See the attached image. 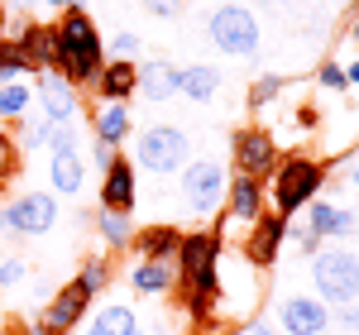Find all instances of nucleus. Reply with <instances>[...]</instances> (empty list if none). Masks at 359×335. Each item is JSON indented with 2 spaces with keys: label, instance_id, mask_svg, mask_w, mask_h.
<instances>
[{
  "label": "nucleus",
  "instance_id": "nucleus-42",
  "mask_svg": "<svg viewBox=\"0 0 359 335\" xmlns=\"http://www.w3.org/2000/svg\"><path fill=\"white\" fill-rule=\"evenodd\" d=\"M292 120H297V130H316V120H321V115H316V106H302Z\"/></svg>",
  "mask_w": 359,
  "mask_h": 335
},
{
  "label": "nucleus",
  "instance_id": "nucleus-14",
  "mask_svg": "<svg viewBox=\"0 0 359 335\" xmlns=\"http://www.w3.org/2000/svg\"><path fill=\"white\" fill-rule=\"evenodd\" d=\"M135 206H139V168L120 153V158L101 172V211L135 216Z\"/></svg>",
  "mask_w": 359,
  "mask_h": 335
},
{
  "label": "nucleus",
  "instance_id": "nucleus-48",
  "mask_svg": "<svg viewBox=\"0 0 359 335\" xmlns=\"http://www.w3.org/2000/svg\"><path fill=\"white\" fill-rule=\"evenodd\" d=\"M350 39H355V43H359V20H355V25H350Z\"/></svg>",
  "mask_w": 359,
  "mask_h": 335
},
{
  "label": "nucleus",
  "instance_id": "nucleus-45",
  "mask_svg": "<svg viewBox=\"0 0 359 335\" xmlns=\"http://www.w3.org/2000/svg\"><path fill=\"white\" fill-rule=\"evenodd\" d=\"M345 77H350V86H359V62H350V67H345Z\"/></svg>",
  "mask_w": 359,
  "mask_h": 335
},
{
  "label": "nucleus",
  "instance_id": "nucleus-49",
  "mask_svg": "<svg viewBox=\"0 0 359 335\" xmlns=\"http://www.w3.org/2000/svg\"><path fill=\"white\" fill-rule=\"evenodd\" d=\"M259 5H278V0H259Z\"/></svg>",
  "mask_w": 359,
  "mask_h": 335
},
{
  "label": "nucleus",
  "instance_id": "nucleus-26",
  "mask_svg": "<svg viewBox=\"0 0 359 335\" xmlns=\"http://www.w3.org/2000/svg\"><path fill=\"white\" fill-rule=\"evenodd\" d=\"M25 115H34V86L29 82H0V130H15Z\"/></svg>",
  "mask_w": 359,
  "mask_h": 335
},
{
  "label": "nucleus",
  "instance_id": "nucleus-9",
  "mask_svg": "<svg viewBox=\"0 0 359 335\" xmlns=\"http://www.w3.org/2000/svg\"><path fill=\"white\" fill-rule=\"evenodd\" d=\"M230 163H235L240 177L269 182V177H273V168L283 163L273 130H264V125H240V130L230 135Z\"/></svg>",
  "mask_w": 359,
  "mask_h": 335
},
{
  "label": "nucleus",
  "instance_id": "nucleus-13",
  "mask_svg": "<svg viewBox=\"0 0 359 335\" xmlns=\"http://www.w3.org/2000/svg\"><path fill=\"white\" fill-rule=\"evenodd\" d=\"M287 235H292V225L283 221V216H273V211H264L245 235V264L249 268H273L283 245H287Z\"/></svg>",
  "mask_w": 359,
  "mask_h": 335
},
{
  "label": "nucleus",
  "instance_id": "nucleus-4",
  "mask_svg": "<svg viewBox=\"0 0 359 335\" xmlns=\"http://www.w3.org/2000/svg\"><path fill=\"white\" fill-rule=\"evenodd\" d=\"M225 187H230V168L221 158H192L177 172V196L187 206V216H196V221L225 211Z\"/></svg>",
  "mask_w": 359,
  "mask_h": 335
},
{
  "label": "nucleus",
  "instance_id": "nucleus-51",
  "mask_svg": "<svg viewBox=\"0 0 359 335\" xmlns=\"http://www.w3.org/2000/svg\"><path fill=\"white\" fill-rule=\"evenodd\" d=\"M43 335H48V331H43Z\"/></svg>",
  "mask_w": 359,
  "mask_h": 335
},
{
  "label": "nucleus",
  "instance_id": "nucleus-28",
  "mask_svg": "<svg viewBox=\"0 0 359 335\" xmlns=\"http://www.w3.org/2000/svg\"><path fill=\"white\" fill-rule=\"evenodd\" d=\"M77 282H82L91 297H101V292L111 287V259H101V254H86V259H82V273H77Z\"/></svg>",
  "mask_w": 359,
  "mask_h": 335
},
{
  "label": "nucleus",
  "instance_id": "nucleus-37",
  "mask_svg": "<svg viewBox=\"0 0 359 335\" xmlns=\"http://www.w3.org/2000/svg\"><path fill=\"white\" fill-rule=\"evenodd\" d=\"M111 48H115V57H130V62H135V53H139V34H135V29H120V34L111 39Z\"/></svg>",
  "mask_w": 359,
  "mask_h": 335
},
{
  "label": "nucleus",
  "instance_id": "nucleus-1",
  "mask_svg": "<svg viewBox=\"0 0 359 335\" xmlns=\"http://www.w3.org/2000/svg\"><path fill=\"white\" fill-rule=\"evenodd\" d=\"M106 67V39L86 10H67L53 25V72L72 86H91Z\"/></svg>",
  "mask_w": 359,
  "mask_h": 335
},
{
  "label": "nucleus",
  "instance_id": "nucleus-39",
  "mask_svg": "<svg viewBox=\"0 0 359 335\" xmlns=\"http://www.w3.org/2000/svg\"><path fill=\"white\" fill-rule=\"evenodd\" d=\"M115 158H120V149H111V144H91V158H86V168H101V172H106Z\"/></svg>",
  "mask_w": 359,
  "mask_h": 335
},
{
  "label": "nucleus",
  "instance_id": "nucleus-17",
  "mask_svg": "<svg viewBox=\"0 0 359 335\" xmlns=\"http://www.w3.org/2000/svg\"><path fill=\"white\" fill-rule=\"evenodd\" d=\"M306 230L321 235V240H345V235L359 230V216L345 211V206H335V201H326V196H316V201H306Z\"/></svg>",
  "mask_w": 359,
  "mask_h": 335
},
{
  "label": "nucleus",
  "instance_id": "nucleus-25",
  "mask_svg": "<svg viewBox=\"0 0 359 335\" xmlns=\"http://www.w3.org/2000/svg\"><path fill=\"white\" fill-rule=\"evenodd\" d=\"M86 335H139V311L130 302H106L101 311H91Z\"/></svg>",
  "mask_w": 359,
  "mask_h": 335
},
{
  "label": "nucleus",
  "instance_id": "nucleus-40",
  "mask_svg": "<svg viewBox=\"0 0 359 335\" xmlns=\"http://www.w3.org/2000/svg\"><path fill=\"white\" fill-rule=\"evenodd\" d=\"M43 10H53V15H67V10H86V0H39Z\"/></svg>",
  "mask_w": 359,
  "mask_h": 335
},
{
  "label": "nucleus",
  "instance_id": "nucleus-52",
  "mask_svg": "<svg viewBox=\"0 0 359 335\" xmlns=\"http://www.w3.org/2000/svg\"><path fill=\"white\" fill-rule=\"evenodd\" d=\"M82 335H86V331H82Z\"/></svg>",
  "mask_w": 359,
  "mask_h": 335
},
{
  "label": "nucleus",
  "instance_id": "nucleus-21",
  "mask_svg": "<svg viewBox=\"0 0 359 335\" xmlns=\"http://www.w3.org/2000/svg\"><path fill=\"white\" fill-rule=\"evenodd\" d=\"M177 245H182V230H177L172 221H154V225H144V230H135V245H130V249H135L139 259H158V264H172Z\"/></svg>",
  "mask_w": 359,
  "mask_h": 335
},
{
  "label": "nucleus",
  "instance_id": "nucleus-27",
  "mask_svg": "<svg viewBox=\"0 0 359 335\" xmlns=\"http://www.w3.org/2000/svg\"><path fill=\"white\" fill-rule=\"evenodd\" d=\"M135 216H120V211H96V235L106 240V249H130L135 245Z\"/></svg>",
  "mask_w": 359,
  "mask_h": 335
},
{
  "label": "nucleus",
  "instance_id": "nucleus-46",
  "mask_svg": "<svg viewBox=\"0 0 359 335\" xmlns=\"http://www.w3.org/2000/svg\"><path fill=\"white\" fill-rule=\"evenodd\" d=\"M10 34V15H5V5H0V39Z\"/></svg>",
  "mask_w": 359,
  "mask_h": 335
},
{
  "label": "nucleus",
  "instance_id": "nucleus-16",
  "mask_svg": "<svg viewBox=\"0 0 359 335\" xmlns=\"http://www.w3.org/2000/svg\"><path fill=\"white\" fill-rule=\"evenodd\" d=\"M264 211H269V187H264V182H254V177H240V172H235V177H230V187H225V216L249 230Z\"/></svg>",
  "mask_w": 359,
  "mask_h": 335
},
{
  "label": "nucleus",
  "instance_id": "nucleus-30",
  "mask_svg": "<svg viewBox=\"0 0 359 335\" xmlns=\"http://www.w3.org/2000/svg\"><path fill=\"white\" fill-rule=\"evenodd\" d=\"M20 168H25V149L15 144L10 130H0V187H10L20 177Z\"/></svg>",
  "mask_w": 359,
  "mask_h": 335
},
{
  "label": "nucleus",
  "instance_id": "nucleus-12",
  "mask_svg": "<svg viewBox=\"0 0 359 335\" xmlns=\"http://www.w3.org/2000/svg\"><path fill=\"white\" fill-rule=\"evenodd\" d=\"M278 326H283V335H326L331 331V307L311 292H287L278 302Z\"/></svg>",
  "mask_w": 359,
  "mask_h": 335
},
{
  "label": "nucleus",
  "instance_id": "nucleus-47",
  "mask_svg": "<svg viewBox=\"0 0 359 335\" xmlns=\"http://www.w3.org/2000/svg\"><path fill=\"white\" fill-rule=\"evenodd\" d=\"M350 182H355V192H359V158H355V168H350Z\"/></svg>",
  "mask_w": 359,
  "mask_h": 335
},
{
  "label": "nucleus",
  "instance_id": "nucleus-24",
  "mask_svg": "<svg viewBox=\"0 0 359 335\" xmlns=\"http://www.w3.org/2000/svg\"><path fill=\"white\" fill-rule=\"evenodd\" d=\"M139 91L154 101V106H163L177 96V67L168 62V57H154V62H139Z\"/></svg>",
  "mask_w": 359,
  "mask_h": 335
},
{
  "label": "nucleus",
  "instance_id": "nucleus-41",
  "mask_svg": "<svg viewBox=\"0 0 359 335\" xmlns=\"http://www.w3.org/2000/svg\"><path fill=\"white\" fill-rule=\"evenodd\" d=\"M297 249H302V254H316V249H321V235H311V230H297Z\"/></svg>",
  "mask_w": 359,
  "mask_h": 335
},
{
  "label": "nucleus",
  "instance_id": "nucleus-44",
  "mask_svg": "<svg viewBox=\"0 0 359 335\" xmlns=\"http://www.w3.org/2000/svg\"><path fill=\"white\" fill-rule=\"evenodd\" d=\"M249 331H254V335H273V326H269V321H254Z\"/></svg>",
  "mask_w": 359,
  "mask_h": 335
},
{
  "label": "nucleus",
  "instance_id": "nucleus-29",
  "mask_svg": "<svg viewBox=\"0 0 359 335\" xmlns=\"http://www.w3.org/2000/svg\"><path fill=\"white\" fill-rule=\"evenodd\" d=\"M48 130H53V120H43V115H25V120H20V125H15V144H20V149H43V144H48Z\"/></svg>",
  "mask_w": 359,
  "mask_h": 335
},
{
  "label": "nucleus",
  "instance_id": "nucleus-22",
  "mask_svg": "<svg viewBox=\"0 0 359 335\" xmlns=\"http://www.w3.org/2000/svg\"><path fill=\"white\" fill-rule=\"evenodd\" d=\"M177 96H187L192 106H206L221 96V67L211 62H192V67H177Z\"/></svg>",
  "mask_w": 359,
  "mask_h": 335
},
{
  "label": "nucleus",
  "instance_id": "nucleus-5",
  "mask_svg": "<svg viewBox=\"0 0 359 335\" xmlns=\"http://www.w3.org/2000/svg\"><path fill=\"white\" fill-rule=\"evenodd\" d=\"M311 287L326 307H350L359 302V259L340 245H321L311 254Z\"/></svg>",
  "mask_w": 359,
  "mask_h": 335
},
{
  "label": "nucleus",
  "instance_id": "nucleus-34",
  "mask_svg": "<svg viewBox=\"0 0 359 335\" xmlns=\"http://www.w3.org/2000/svg\"><path fill=\"white\" fill-rule=\"evenodd\" d=\"M316 82L326 91H350V77H345V62H321L316 67Z\"/></svg>",
  "mask_w": 359,
  "mask_h": 335
},
{
  "label": "nucleus",
  "instance_id": "nucleus-18",
  "mask_svg": "<svg viewBox=\"0 0 359 335\" xmlns=\"http://www.w3.org/2000/svg\"><path fill=\"white\" fill-rule=\"evenodd\" d=\"M15 39V48H20V57L29 62V72H53V25H39V20H25L20 25V34H10Z\"/></svg>",
  "mask_w": 359,
  "mask_h": 335
},
{
  "label": "nucleus",
  "instance_id": "nucleus-38",
  "mask_svg": "<svg viewBox=\"0 0 359 335\" xmlns=\"http://www.w3.org/2000/svg\"><path fill=\"white\" fill-rule=\"evenodd\" d=\"M144 10H149L154 20H177V15H182V0H144Z\"/></svg>",
  "mask_w": 359,
  "mask_h": 335
},
{
  "label": "nucleus",
  "instance_id": "nucleus-15",
  "mask_svg": "<svg viewBox=\"0 0 359 335\" xmlns=\"http://www.w3.org/2000/svg\"><path fill=\"white\" fill-rule=\"evenodd\" d=\"M86 177H91V168H86L82 144L48 153V187H53V196H82Z\"/></svg>",
  "mask_w": 359,
  "mask_h": 335
},
{
  "label": "nucleus",
  "instance_id": "nucleus-6",
  "mask_svg": "<svg viewBox=\"0 0 359 335\" xmlns=\"http://www.w3.org/2000/svg\"><path fill=\"white\" fill-rule=\"evenodd\" d=\"M192 163V139L172 125H149L139 130L135 139V168L154 172V177H177L182 168Z\"/></svg>",
  "mask_w": 359,
  "mask_h": 335
},
{
  "label": "nucleus",
  "instance_id": "nucleus-20",
  "mask_svg": "<svg viewBox=\"0 0 359 335\" xmlns=\"http://www.w3.org/2000/svg\"><path fill=\"white\" fill-rule=\"evenodd\" d=\"M91 135H96V144L120 149V144L135 135V115H130V106H125V101H101L96 115H91Z\"/></svg>",
  "mask_w": 359,
  "mask_h": 335
},
{
  "label": "nucleus",
  "instance_id": "nucleus-36",
  "mask_svg": "<svg viewBox=\"0 0 359 335\" xmlns=\"http://www.w3.org/2000/svg\"><path fill=\"white\" fill-rule=\"evenodd\" d=\"M331 326L359 335V302H350V307H331Z\"/></svg>",
  "mask_w": 359,
  "mask_h": 335
},
{
  "label": "nucleus",
  "instance_id": "nucleus-32",
  "mask_svg": "<svg viewBox=\"0 0 359 335\" xmlns=\"http://www.w3.org/2000/svg\"><path fill=\"white\" fill-rule=\"evenodd\" d=\"M25 282H29V264L20 254H5L0 259V292H20Z\"/></svg>",
  "mask_w": 359,
  "mask_h": 335
},
{
  "label": "nucleus",
  "instance_id": "nucleus-7",
  "mask_svg": "<svg viewBox=\"0 0 359 335\" xmlns=\"http://www.w3.org/2000/svg\"><path fill=\"white\" fill-rule=\"evenodd\" d=\"M57 216H62V206L53 192H15L0 206V230L15 240H43L57 225Z\"/></svg>",
  "mask_w": 359,
  "mask_h": 335
},
{
  "label": "nucleus",
  "instance_id": "nucleus-2",
  "mask_svg": "<svg viewBox=\"0 0 359 335\" xmlns=\"http://www.w3.org/2000/svg\"><path fill=\"white\" fill-rule=\"evenodd\" d=\"M221 235L216 230H182V245L172 254V273L177 287L187 297H206V302H221Z\"/></svg>",
  "mask_w": 359,
  "mask_h": 335
},
{
  "label": "nucleus",
  "instance_id": "nucleus-19",
  "mask_svg": "<svg viewBox=\"0 0 359 335\" xmlns=\"http://www.w3.org/2000/svg\"><path fill=\"white\" fill-rule=\"evenodd\" d=\"M96 96L101 101H125L130 106V96L139 91V62H130V57H106V67L96 72Z\"/></svg>",
  "mask_w": 359,
  "mask_h": 335
},
{
  "label": "nucleus",
  "instance_id": "nucleus-11",
  "mask_svg": "<svg viewBox=\"0 0 359 335\" xmlns=\"http://www.w3.org/2000/svg\"><path fill=\"white\" fill-rule=\"evenodd\" d=\"M34 106L53 125H77V115H82V86H72L57 72H43L39 86H34Z\"/></svg>",
  "mask_w": 359,
  "mask_h": 335
},
{
  "label": "nucleus",
  "instance_id": "nucleus-23",
  "mask_svg": "<svg viewBox=\"0 0 359 335\" xmlns=\"http://www.w3.org/2000/svg\"><path fill=\"white\" fill-rule=\"evenodd\" d=\"M125 282L135 287L139 297H163L177 287V273H172V264H158V259H139L135 268L125 273Z\"/></svg>",
  "mask_w": 359,
  "mask_h": 335
},
{
  "label": "nucleus",
  "instance_id": "nucleus-10",
  "mask_svg": "<svg viewBox=\"0 0 359 335\" xmlns=\"http://www.w3.org/2000/svg\"><path fill=\"white\" fill-rule=\"evenodd\" d=\"M91 292H86L82 282L72 278V282H62L53 297H48V307H43V316H39V326L48 335H72V331H82V321H86V311H91Z\"/></svg>",
  "mask_w": 359,
  "mask_h": 335
},
{
  "label": "nucleus",
  "instance_id": "nucleus-31",
  "mask_svg": "<svg viewBox=\"0 0 359 335\" xmlns=\"http://www.w3.org/2000/svg\"><path fill=\"white\" fill-rule=\"evenodd\" d=\"M25 77H34V72H29V62L20 57L15 39L5 34V39H0V82H25Z\"/></svg>",
  "mask_w": 359,
  "mask_h": 335
},
{
  "label": "nucleus",
  "instance_id": "nucleus-3",
  "mask_svg": "<svg viewBox=\"0 0 359 335\" xmlns=\"http://www.w3.org/2000/svg\"><path fill=\"white\" fill-rule=\"evenodd\" d=\"M326 172H331V158H306V153H287L283 163L273 168V216L292 221L297 211H306V201H316L321 187H326Z\"/></svg>",
  "mask_w": 359,
  "mask_h": 335
},
{
  "label": "nucleus",
  "instance_id": "nucleus-8",
  "mask_svg": "<svg viewBox=\"0 0 359 335\" xmlns=\"http://www.w3.org/2000/svg\"><path fill=\"white\" fill-rule=\"evenodd\" d=\"M206 34H211V43L225 57H254L259 53V20H254L249 5H235V0L230 5H216L211 20H206Z\"/></svg>",
  "mask_w": 359,
  "mask_h": 335
},
{
  "label": "nucleus",
  "instance_id": "nucleus-43",
  "mask_svg": "<svg viewBox=\"0 0 359 335\" xmlns=\"http://www.w3.org/2000/svg\"><path fill=\"white\" fill-rule=\"evenodd\" d=\"M34 5H39V0H10V5H5V15H29Z\"/></svg>",
  "mask_w": 359,
  "mask_h": 335
},
{
  "label": "nucleus",
  "instance_id": "nucleus-35",
  "mask_svg": "<svg viewBox=\"0 0 359 335\" xmlns=\"http://www.w3.org/2000/svg\"><path fill=\"white\" fill-rule=\"evenodd\" d=\"M72 144H82L77 125H53V130H48V144H43V149L53 153V149H72Z\"/></svg>",
  "mask_w": 359,
  "mask_h": 335
},
{
  "label": "nucleus",
  "instance_id": "nucleus-50",
  "mask_svg": "<svg viewBox=\"0 0 359 335\" xmlns=\"http://www.w3.org/2000/svg\"><path fill=\"white\" fill-rule=\"evenodd\" d=\"M139 335H149V331H139Z\"/></svg>",
  "mask_w": 359,
  "mask_h": 335
},
{
  "label": "nucleus",
  "instance_id": "nucleus-33",
  "mask_svg": "<svg viewBox=\"0 0 359 335\" xmlns=\"http://www.w3.org/2000/svg\"><path fill=\"white\" fill-rule=\"evenodd\" d=\"M278 96H283V77H273V72H264L259 82L249 86V111H264V106H273Z\"/></svg>",
  "mask_w": 359,
  "mask_h": 335
}]
</instances>
